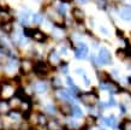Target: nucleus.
Instances as JSON below:
<instances>
[{"instance_id":"1","label":"nucleus","mask_w":131,"mask_h":130,"mask_svg":"<svg viewBox=\"0 0 131 130\" xmlns=\"http://www.w3.org/2000/svg\"><path fill=\"white\" fill-rule=\"evenodd\" d=\"M18 87L19 84L15 82L13 79H3L0 83V100L8 101L10 99L16 95Z\"/></svg>"},{"instance_id":"2","label":"nucleus","mask_w":131,"mask_h":130,"mask_svg":"<svg viewBox=\"0 0 131 130\" xmlns=\"http://www.w3.org/2000/svg\"><path fill=\"white\" fill-rule=\"evenodd\" d=\"M77 99L84 106L87 107H93L96 106V104L99 103V95L95 92H84V93H80Z\"/></svg>"},{"instance_id":"3","label":"nucleus","mask_w":131,"mask_h":130,"mask_svg":"<svg viewBox=\"0 0 131 130\" xmlns=\"http://www.w3.org/2000/svg\"><path fill=\"white\" fill-rule=\"evenodd\" d=\"M51 69L52 67L49 66L46 62H36V63L34 64V70H32V72H34L37 77H40L41 79H43V77L49 75Z\"/></svg>"},{"instance_id":"4","label":"nucleus","mask_w":131,"mask_h":130,"mask_svg":"<svg viewBox=\"0 0 131 130\" xmlns=\"http://www.w3.org/2000/svg\"><path fill=\"white\" fill-rule=\"evenodd\" d=\"M34 62L31 59H22L18 65V70H19L20 76H28L29 74H31L34 70Z\"/></svg>"},{"instance_id":"5","label":"nucleus","mask_w":131,"mask_h":130,"mask_svg":"<svg viewBox=\"0 0 131 130\" xmlns=\"http://www.w3.org/2000/svg\"><path fill=\"white\" fill-rule=\"evenodd\" d=\"M47 16L56 27H64V16H61L57 10H53V8L47 10Z\"/></svg>"},{"instance_id":"6","label":"nucleus","mask_w":131,"mask_h":130,"mask_svg":"<svg viewBox=\"0 0 131 130\" xmlns=\"http://www.w3.org/2000/svg\"><path fill=\"white\" fill-rule=\"evenodd\" d=\"M31 87H32V91H34V94H46L48 92L49 84L46 81H43V79H39L36 82H32Z\"/></svg>"},{"instance_id":"7","label":"nucleus","mask_w":131,"mask_h":130,"mask_svg":"<svg viewBox=\"0 0 131 130\" xmlns=\"http://www.w3.org/2000/svg\"><path fill=\"white\" fill-rule=\"evenodd\" d=\"M61 63V59H60V54L56 49H52L49 53H48L47 57V64L52 69H56L57 66H59V64Z\"/></svg>"},{"instance_id":"8","label":"nucleus","mask_w":131,"mask_h":130,"mask_svg":"<svg viewBox=\"0 0 131 130\" xmlns=\"http://www.w3.org/2000/svg\"><path fill=\"white\" fill-rule=\"evenodd\" d=\"M58 108V113H60L63 117H71V108H72V104L70 103H65V101H59V104L57 105Z\"/></svg>"},{"instance_id":"9","label":"nucleus","mask_w":131,"mask_h":130,"mask_svg":"<svg viewBox=\"0 0 131 130\" xmlns=\"http://www.w3.org/2000/svg\"><path fill=\"white\" fill-rule=\"evenodd\" d=\"M63 126L64 123L60 122L58 117H49L46 124V130H61Z\"/></svg>"},{"instance_id":"10","label":"nucleus","mask_w":131,"mask_h":130,"mask_svg":"<svg viewBox=\"0 0 131 130\" xmlns=\"http://www.w3.org/2000/svg\"><path fill=\"white\" fill-rule=\"evenodd\" d=\"M88 46L83 42H80L77 46L75 47V57L77 59H84L85 57L88 55Z\"/></svg>"},{"instance_id":"11","label":"nucleus","mask_w":131,"mask_h":130,"mask_svg":"<svg viewBox=\"0 0 131 130\" xmlns=\"http://www.w3.org/2000/svg\"><path fill=\"white\" fill-rule=\"evenodd\" d=\"M97 60H99V64H110L112 62L111 58V53L108 52L107 48L101 47L99 51V55H97Z\"/></svg>"},{"instance_id":"12","label":"nucleus","mask_w":131,"mask_h":130,"mask_svg":"<svg viewBox=\"0 0 131 130\" xmlns=\"http://www.w3.org/2000/svg\"><path fill=\"white\" fill-rule=\"evenodd\" d=\"M31 39L39 43H43L47 41L48 36L46 35L42 30H40V29H34V30H32V34H31Z\"/></svg>"},{"instance_id":"13","label":"nucleus","mask_w":131,"mask_h":130,"mask_svg":"<svg viewBox=\"0 0 131 130\" xmlns=\"http://www.w3.org/2000/svg\"><path fill=\"white\" fill-rule=\"evenodd\" d=\"M71 15H72V18L77 22V23H82L84 21V12L82 11V8L80 7H73L71 11Z\"/></svg>"},{"instance_id":"14","label":"nucleus","mask_w":131,"mask_h":130,"mask_svg":"<svg viewBox=\"0 0 131 130\" xmlns=\"http://www.w3.org/2000/svg\"><path fill=\"white\" fill-rule=\"evenodd\" d=\"M12 22V16L8 8H0V24Z\"/></svg>"},{"instance_id":"15","label":"nucleus","mask_w":131,"mask_h":130,"mask_svg":"<svg viewBox=\"0 0 131 130\" xmlns=\"http://www.w3.org/2000/svg\"><path fill=\"white\" fill-rule=\"evenodd\" d=\"M71 117L75 119H80L83 117V111L77 104H72V108H71Z\"/></svg>"},{"instance_id":"16","label":"nucleus","mask_w":131,"mask_h":130,"mask_svg":"<svg viewBox=\"0 0 131 130\" xmlns=\"http://www.w3.org/2000/svg\"><path fill=\"white\" fill-rule=\"evenodd\" d=\"M51 87L53 88V91H58V89H61L63 88V81L58 77V76H53L51 78Z\"/></svg>"},{"instance_id":"17","label":"nucleus","mask_w":131,"mask_h":130,"mask_svg":"<svg viewBox=\"0 0 131 130\" xmlns=\"http://www.w3.org/2000/svg\"><path fill=\"white\" fill-rule=\"evenodd\" d=\"M0 29H1V32L5 33L6 35H10V34L13 33V24H12V22L3 23V24H0Z\"/></svg>"},{"instance_id":"18","label":"nucleus","mask_w":131,"mask_h":130,"mask_svg":"<svg viewBox=\"0 0 131 130\" xmlns=\"http://www.w3.org/2000/svg\"><path fill=\"white\" fill-rule=\"evenodd\" d=\"M120 17L125 21L131 19V7L130 6H124V7L120 10Z\"/></svg>"},{"instance_id":"19","label":"nucleus","mask_w":131,"mask_h":130,"mask_svg":"<svg viewBox=\"0 0 131 130\" xmlns=\"http://www.w3.org/2000/svg\"><path fill=\"white\" fill-rule=\"evenodd\" d=\"M96 124V117H94V116H88V117H85V119H84V126H87L88 129H90L91 126H94Z\"/></svg>"},{"instance_id":"20","label":"nucleus","mask_w":131,"mask_h":130,"mask_svg":"<svg viewBox=\"0 0 131 130\" xmlns=\"http://www.w3.org/2000/svg\"><path fill=\"white\" fill-rule=\"evenodd\" d=\"M19 22L24 27L28 25V23H29V12L28 11H22L19 13Z\"/></svg>"},{"instance_id":"21","label":"nucleus","mask_w":131,"mask_h":130,"mask_svg":"<svg viewBox=\"0 0 131 130\" xmlns=\"http://www.w3.org/2000/svg\"><path fill=\"white\" fill-rule=\"evenodd\" d=\"M103 122H105V124L108 126H115V123H117V119H115V116H110V117H107V118H103Z\"/></svg>"},{"instance_id":"22","label":"nucleus","mask_w":131,"mask_h":130,"mask_svg":"<svg viewBox=\"0 0 131 130\" xmlns=\"http://www.w3.org/2000/svg\"><path fill=\"white\" fill-rule=\"evenodd\" d=\"M120 130H131V121L130 119H124L122 124L119 125Z\"/></svg>"},{"instance_id":"23","label":"nucleus","mask_w":131,"mask_h":130,"mask_svg":"<svg viewBox=\"0 0 131 130\" xmlns=\"http://www.w3.org/2000/svg\"><path fill=\"white\" fill-rule=\"evenodd\" d=\"M43 22V17L41 13H34L32 15V23L35 24H41Z\"/></svg>"},{"instance_id":"24","label":"nucleus","mask_w":131,"mask_h":130,"mask_svg":"<svg viewBox=\"0 0 131 130\" xmlns=\"http://www.w3.org/2000/svg\"><path fill=\"white\" fill-rule=\"evenodd\" d=\"M59 69H60V71L63 72L64 75H68L69 74V65H68V63L61 62V63L59 64Z\"/></svg>"},{"instance_id":"25","label":"nucleus","mask_w":131,"mask_h":130,"mask_svg":"<svg viewBox=\"0 0 131 130\" xmlns=\"http://www.w3.org/2000/svg\"><path fill=\"white\" fill-rule=\"evenodd\" d=\"M57 11L59 12L60 15H61V16H64V15H65V13H66V7H65V5L63 4V3H61V4H59L58 5V7L56 8Z\"/></svg>"},{"instance_id":"26","label":"nucleus","mask_w":131,"mask_h":130,"mask_svg":"<svg viewBox=\"0 0 131 130\" xmlns=\"http://www.w3.org/2000/svg\"><path fill=\"white\" fill-rule=\"evenodd\" d=\"M96 4L99 5L100 7L105 8V6H106V0H96Z\"/></svg>"},{"instance_id":"27","label":"nucleus","mask_w":131,"mask_h":130,"mask_svg":"<svg viewBox=\"0 0 131 130\" xmlns=\"http://www.w3.org/2000/svg\"><path fill=\"white\" fill-rule=\"evenodd\" d=\"M125 52H124V49H118V51H117V55H118V57H119V58H122V59H123L124 57H125Z\"/></svg>"},{"instance_id":"28","label":"nucleus","mask_w":131,"mask_h":130,"mask_svg":"<svg viewBox=\"0 0 131 130\" xmlns=\"http://www.w3.org/2000/svg\"><path fill=\"white\" fill-rule=\"evenodd\" d=\"M107 105V107L108 106H115V100H114V98H110V101H108V104H106Z\"/></svg>"},{"instance_id":"29","label":"nucleus","mask_w":131,"mask_h":130,"mask_svg":"<svg viewBox=\"0 0 131 130\" xmlns=\"http://www.w3.org/2000/svg\"><path fill=\"white\" fill-rule=\"evenodd\" d=\"M76 74H78V75H81V76H83L84 74H85V71H84L83 69L78 67V69H76Z\"/></svg>"},{"instance_id":"30","label":"nucleus","mask_w":131,"mask_h":130,"mask_svg":"<svg viewBox=\"0 0 131 130\" xmlns=\"http://www.w3.org/2000/svg\"><path fill=\"white\" fill-rule=\"evenodd\" d=\"M82 77H83V79H84V83H85L87 86H90V81H89V78H88V77H87V75L84 74V75L82 76Z\"/></svg>"},{"instance_id":"31","label":"nucleus","mask_w":131,"mask_h":130,"mask_svg":"<svg viewBox=\"0 0 131 130\" xmlns=\"http://www.w3.org/2000/svg\"><path fill=\"white\" fill-rule=\"evenodd\" d=\"M0 130H4V121H3V116H0Z\"/></svg>"},{"instance_id":"32","label":"nucleus","mask_w":131,"mask_h":130,"mask_svg":"<svg viewBox=\"0 0 131 130\" xmlns=\"http://www.w3.org/2000/svg\"><path fill=\"white\" fill-rule=\"evenodd\" d=\"M77 1H78L80 4H87V3L89 1V0H77Z\"/></svg>"},{"instance_id":"33","label":"nucleus","mask_w":131,"mask_h":130,"mask_svg":"<svg viewBox=\"0 0 131 130\" xmlns=\"http://www.w3.org/2000/svg\"><path fill=\"white\" fill-rule=\"evenodd\" d=\"M100 30H101V32H102V33H105V34H107V30H106V29H105V28H102V27H101V28H100Z\"/></svg>"},{"instance_id":"34","label":"nucleus","mask_w":131,"mask_h":130,"mask_svg":"<svg viewBox=\"0 0 131 130\" xmlns=\"http://www.w3.org/2000/svg\"><path fill=\"white\" fill-rule=\"evenodd\" d=\"M29 130H39V129H37L36 126H30V128H29Z\"/></svg>"},{"instance_id":"35","label":"nucleus","mask_w":131,"mask_h":130,"mask_svg":"<svg viewBox=\"0 0 131 130\" xmlns=\"http://www.w3.org/2000/svg\"><path fill=\"white\" fill-rule=\"evenodd\" d=\"M63 3H69V1H71V0H61Z\"/></svg>"},{"instance_id":"36","label":"nucleus","mask_w":131,"mask_h":130,"mask_svg":"<svg viewBox=\"0 0 131 130\" xmlns=\"http://www.w3.org/2000/svg\"><path fill=\"white\" fill-rule=\"evenodd\" d=\"M1 81H3V78H1V77H0V83H1Z\"/></svg>"},{"instance_id":"37","label":"nucleus","mask_w":131,"mask_h":130,"mask_svg":"<svg viewBox=\"0 0 131 130\" xmlns=\"http://www.w3.org/2000/svg\"><path fill=\"white\" fill-rule=\"evenodd\" d=\"M97 130H105V129H97Z\"/></svg>"}]
</instances>
